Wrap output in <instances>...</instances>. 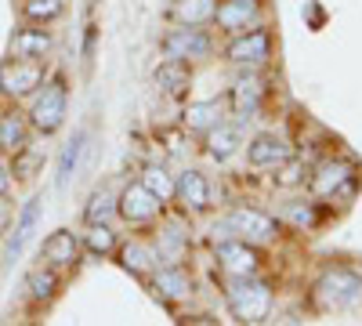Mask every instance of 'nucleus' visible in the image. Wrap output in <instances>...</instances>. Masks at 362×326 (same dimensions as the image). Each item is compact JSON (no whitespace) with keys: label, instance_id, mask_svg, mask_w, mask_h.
<instances>
[{"label":"nucleus","instance_id":"9d476101","mask_svg":"<svg viewBox=\"0 0 362 326\" xmlns=\"http://www.w3.org/2000/svg\"><path fill=\"white\" fill-rule=\"evenodd\" d=\"M247 160L254 167H279L283 160H290V145L276 134H257L250 145H247Z\"/></svg>","mask_w":362,"mask_h":326},{"label":"nucleus","instance_id":"5701e85b","mask_svg":"<svg viewBox=\"0 0 362 326\" xmlns=\"http://www.w3.org/2000/svg\"><path fill=\"white\" fill-rule=\"evenodd\" d=\"M232 105L243 120H250V116L257 112V105H261V83L257 80H239L232 87Z\"/></svg>","mask_w":362,"mask_h":326},{"label":"nucleus","instance_id":"20e7f679","mask_svg":"<svg viewBox=\"0 0 362 326\" xmlns=\"http://www.w3.org/2000/svg\"><path fill=\"white\" fill-rule=\"evenodd\" d=\"M40 83H44V66L37 58H11V62L0 66V91L8 98H25Z\"/></svg>","mask_w":362,"mask_h":326},{"label":"nucleus","instance_id":"ddd939ff","mask_svg":"<svg viewBox=\"0 0 362 326\" xmlns=\"http://www.w3.org/2000/svg\"><path fill=\"white\" fill-rule=\"evenodd\" d=\"M218 261L225 264L232 276H254L257 272V254L247 243H235V240H228V243L218 247Z\"/></svg>","mask_w":362,"mask_h":326},{"label":"nucleus","instance_id":"4468645a","mask_svg":"<svg viewBox=\"0 0 362 326\" xmlns=\"http://www.w3.org/2000/svg\"><path fill=\"white\" fill-rule=\"evenodd\" d=\"M214 18L221 29H247L250 22H257V0H221Z\"/></svg>","mask_w":362,"mask_h":326},{"label":"nucleus","instance_id":"c85d7f7f","mask_svg":"<svg viewBox=\"0 0 362 326\" xmlns=\"http://www.w3.org/2000/svg\"><path fill=\"white\" fill-rule=\"evenodd\" d=\"M54 286H58V276H54L51 269H47V272H44V269H37L33 276H29V293H33L37 301H47L51 293H54Z\"/></svg>","mask_w":362,"mask_h":326},{"label":"nucleus","instance_id":"4be33fe9","mask_svg":"<svg viewBox=\"0 0 362 326\" xmlns=\"http://www.w3.org/2000/svg\"><path fill=\"white\" fill-rule=\"evenodd\" d=\"M221 102H196V105H189L185 109V124H189V131H210L214 124H221Z\"/></svg>","mask_w":362,"mask_h":326},{"label":"nucleus","instance_id":"2f4dec72","mask_svg":"<svg viewBox=\"0 0 362 326\" xmlns=\"http://www.w3.org/2000/svg\"><path fill=\"white\" fill-rule=\"evenodd\" d=\"M286 218L293 225H312L315 221V211H312V206H286Z\"/></svg>","mask_w":362,"mask_h":326},{"label":"nucleus","instance_id":"6ab92c4d","mask_svg":"<svg viewBox=\"0 0 362 326\" xmlns=\"http://www.w3.org/2000/svg\"><path fill=\"white\" fill-rule=\"evenodd\" d=\"M47 47H51V37L44 33V29H22V33H15V40H11L15 58H40Z\"/></svg>","mask_w":362,"mask_h":326},{"label":"nucleus","instance_id":"7c9ffc66","mask_svg":"<svg viewBox=\"0 0 362 326\" xmlns=\"http://www.w3.org/2000/svg\"><path fill=\"white\" fill-rule=\"evenodd\" d=\"M300 177H305V167H300V163H290V160L279 163V177H276L279 185H297Z\"/></svg>","mask_w":362,"mask_h":326},{"label":"nucleus","instance_id":"aec40b11","mask_svg":"<svg viewBox=\"0 0 362 326\" xmlns=\"http://www.w3.org/2000/svg\"><path fill=\"white\" fill-rule=\"evenodd\" d=\"M214 11H218V0H177L174 4V18L185 25H203L214 18Z\"/></svg>","mask_w":362,"mask_h":326},{"label":"nucleus","instance_id":"1a4fd4ad","mask_svg":"<svg viewBox=\"0 0 362 326\" xmlns=\"http://www.w3.org/2000/svg\"><path fill=\"white\" fill-rule=\"evenodd\" d=\"M239 145H243V124H214L206 131V153L214 160H228L239 153Z\"/></svg>","mask_w":362,"mask_h":326},{"label":"nucleus","instance_id":"dca6fc26","mask_svg":"<svg viewBox=\"0 0 362 326\" xmlns=\"http://www.w3.org/2000/svg\"><path fill=\"white\" fill-rule=\"evenodd\" d=\"M80 254V243H76V235L73 232H51L47 240H44V261L51 264H73Z\"/></svg>","mask_w":362,"mask_h":326},{"label":"nucleus","instance_id":"393cba45","mask_svg":"<svg viewBox=\"0 0 362 326\" xmlns=\"http://www.w3.org/2000/svg\"><path fill=\"white\" fill-rule=\"evenodd\" d=\"M141 185L153 192L160 203H167V199L174 196V182H170V174H167L163 167H145V170H141Z\"/></svg>","mask_w":362,"mask_h":326},{"label":"nucleus","instance_id":"cd10ccee","mask_svg":"<svg viewBox=\"0 0 362 326\" xmlns=\"http://www.w3.org/2000/svg\"><path fill=\"white\" fill-rule=\"evenodd\" d=\"M112 247H116V235H112V228H109V225H90V232H87V250L105 257Z\"/></svg>","mask_w":362,"mask_h":326},{"label":"nucleus","instance_id":"f3484780","mask_svg":"<svg viewBox=\"0 0 362 326\" xmlns=\"http://www.w3.org/2000/svg\"><path fill=\"white\" fill-rule=\"evenodd\" d=\"M348 177H351V167L348 163H322L315 170V177H312V192L315 196H334L348 182Z\"/></svg>","mask_w":362,"mask_h":326},{"label":"nucleus","instance_id":"2eb2a0df","mask_svg":"<svg viewBox=\"0 0 362 326\" xmlns=\"http://www.w3.org/2000/svg\"><path fill=\"white\" fill-rule=\"evenodd\" d=\"M37 221H40V199H29V203H25V211L18 214L15 232H11V243H8V261H15V257L22 254V247L29 243V235H33Z\"/></svg>","mask_w":362,"mask_h":326},{"label":"nucleus","instance_id":"6e6552de","mask_svg":"<svg viewBox=\"0 0 362 326\" xmlns=\"http://www.w3.org/2000/svg\"><path fill=\"white\" fill-rule=\"evenodd\" d=\"M225 228L239 232L243 240H272V235H276V221L261 211H232Z\"/></svg>","mask_w":362,"mask_h":326},{"label":"nucleus","instance_id":"a211bd4d","mask_svg":"<svg viewBox=\"0 0 362 326\" xmlns=\"http://www.w3.org/2000/svg\"><path fill=\"white\" fill-rule=\"evenodd\" d=\"M156 83L163 87L167 95H185L189 91V69L177 58H167V62L156 69Z\"/></svg>","mask_w":362,"mask_h":326},{"label":"nucleus","instance_id":"bb28decb","mask_svg":"<svg viewBox=\"0 0 362 326\" xmlns=\"http://www.w3.org/2000/svg\"><path fill=\"white\" fill-rule=\"evenodd\" d=\"M112 214H116V199L109 192H95V196H90V203H87V211H83V218L90 225H109Z\"/></svg>","mask_w":362,"mask_h":326},{"label":"nucleus","instance_id":"0eeeda50","mask_svg":"<svg viewBox=\"0 0 362 326\" xmlns=\"http://www.w3.org/2000/svg\"><path fill=\"white\" fill-rule=\"evenodd\" d=\"M268 51H272L268 33L264 29H254V33H243L239 40L228 44V62H235V66H261L268 58Z\"/></svg>","mask_w":362,"mask_h":326},{"label":"nucleus","instance_id":"b1692460","mask_svg":"<svg viewBox=\"0 0 362 326\" xmlns=\"http://www.w3.org/2000/svg\"><path fill=\"white\" fill-rule=\"evenodd\" d=\"M83 145H87V134H83V131H76V134H73V141L62 149V156H58V185H69V177H73V174H76V167H80Z\"/></svg>","mask_w":362,"mask_h":326},{"label":"nucleus","instance_id":"39448f33","mask_svg":"<svg viewBox=\"0 0 362 326\" xmlns=\"http://www.w3.org/2000/svg\"><path fill=\"white\" fill-rule=\"evenodd\" d=\"M163 51L167 58H177V62H199V58L210 54V37L196 25H185L163 37Z\"/></svg>","mask_w":362,"mask_h":326},{"label":"nucleus","instance_id":"f257e3e1","mask_svg":"<svg viewBox=\"0 0 362 326\" xmlns=\"http://www.w3.org/2000/svg\"><path fill=\"white\" fill-rule=\"evenodd\" d=\"M228 308L235 319L243 322H261L272 308V290L268 283L261 279H250V276H235L228 283Z\"/></svg>","mask_w":362,"mask_h":326},{"label":"nucleus","instance_id":"423d86ee","mask_svg":"<svg viewBox=\"0 0 362 326\" xmlns=\"http://www.w3.org/2000/svg\"><path fill=\"white\" fill-rule=\"evenodd\" d=\"M160 206H163V203L138 182V185H127V189H124V196H119V206H116V211L124 214L127 221H153V218L160 214Z\"/></svg>","mask_w":362,"mask_h":326},{"label":"nucleus","instance_id":"7ed1b4c3","mask_svg":"<svg viewBox=\"0 0 362 326\" xmlns=\"http://www.w3.org/2000/svg\"><path fill=\"white\" fill-rule=\"evenodd\" d=\"M62 120H66V83L51 80L37 95L33 109H29V124H33L37 131H44V134H51V131L62 127Z\"/></svg>","mask_w":362,"mask_h":326},{"label":"nucleus","instance_id":"473e14b6","mask_svg":"<svg viewBox=\"0 0 362 326\" xmlns=\"http://www.w3.org/2000/svg\"><path fill=\"white\" fill-rule=\"evenodd\" d=\"M11 225V203L4 199V196H0V232H4Z\"/></svg>","mask_w":362,"mask_h":326},{"label":"nucleus","instance_id":"c756f323","mask_svg":"<svg viewBox=\"0 0 362 326\" xmlns=\"http://www.w3.org/2000/svg\"><path fill=\"white\" fill-rule=\"evenodd\" d=\"M25 15L29 18H58L62 15V0H25Z\"/></svg>","mask_w":362,"mask_h":326},{"label":"nucleus","instance_id":"412c9836","mask_svg":"<svg viewBox=\"0 0 362 326\" xmlns=\"http://www.w3.org/2000/svg\"><path fill=\"white\" fill-rule=\"evenodd\" d=\"M192 290V283H189V276L177 269V264H167V269H160L156 272V293L160 298H185V293Z\"/></svg>","mask_w":362,"mask_h":326},{"label":"nucleus","instance_id":"f03ea898","mask_svg":"<svg viewBox=\"0 0 362 326\" xmlns=\"http://www.w3.org/2000/svg\"><path fill=\"white\" fill-rule=\"evenodd\" d=\"M319 298L322 305L337 308V312H355L362 308V276L348 272V269H334L319 279Z\"/></svg>","mask_w":362,"mask_h":326},{"label":"nucleus","instance_id":"72a5a7b5","mask_svg":"<svg viewBox=\"0 0 362 326\" xmlns=\"http://www.w3.org/2000/svg\"><path fill=\"white\" fill-rule=\"evenodd\" d=\"M11 189V177H8V170H4V163H0V196H4Z\"/></svg>","mask_w":362,"mask_h":326},{"label":"nucleus","instance_id":"f8f14e48","mask_svg":"<svg viewBox=\"0 0 362 326\" xmlns=\"http://www.w3.org/2000/svg\"><path fill=\"white\" fill-rule=\"evenodd\" d=\"M29 145V127L18 109L0 112V153H22Z\"/></svg>","mask_w":362,"mask_h":326},{"label":"nucleus","instance_id":"9b49d317","mask_svg":"<svg viewBox=\"0 0 362 326\" xmlns=\"http://www.w3.org/2000/svg\"><path fill=\"white\" fill-rule=\"evenodd\" d=\"M174 196L185 206H192V211H206V206H210V185H206V177L199 170H185V174H181L174 182Z\"/></svg>","mask_w":362,"mask_h":326},{"label":"nucleus","instance_id":"a878e982","mask_svg":"<svg viewBox=\"0 0 362 326\" xmlns=\"http://www.w3.org/2000/svg\"><path fill=\"white\" fill-rule=\"evenodd\" d=\"M119 261H124V269L127 272H134V276H141V272H148L153 269V250L148 247H141V243H127L124 250H119Z\"/></svg>","mask_w":362,"mask_h":326}]
</instances>
